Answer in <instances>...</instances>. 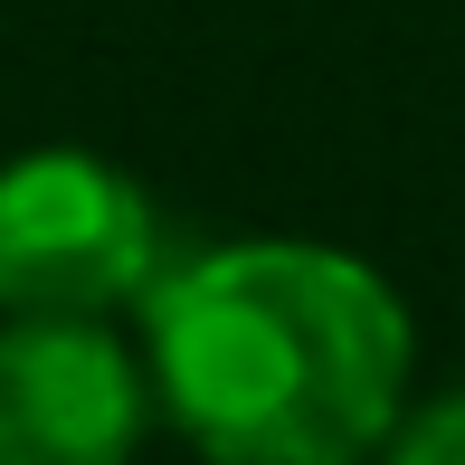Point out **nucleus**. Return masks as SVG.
Listing matches in <instances>:
<instances>
[{"mask_svg": "<svg viewBox=\"0 0 465 465\" xmlns=\"http://www.w3.org/2000/svg\"><path fill=\"white\" fill-rule=\"evenodd\" d=\"M143 371L209 465H371L418 380L409 294L323 238H228L143 294Z\"/></svg>", "mask_w": 465, "mask_h": 465, "instance_id": "nucleus-1", "label": "nucleus"}, {"mask_svg": "<svg viewBox=\"0 0 465 465\" xmlns=\"http://www.w3.org/2000/svg\"><path fill=\"white\" fill-rule=\"evenodd\" d=\"M162 276V209L124 162L38 143L0 162V313H124Z\"/></svg>", "mask_w": 465, "mask_h": 465, "instance_id": "nucleus-2", "label": "nucleus"}, {"mask_svg": "<svg viewBox=\"0 0 465 465\" xmlns=\"http://www.w3.org/2000/svg\"><path fill=\"white\" fill-rule=\"evenodd\" d=\"M153 409V371L104 313L0 323V465H134Z\"/></svg>", "mask_w": 465, "mask_h": 465, "instance_id": "nucleus-3", "label": "nucleus"}, {"mask_svg": "<svg viewBox=\"0 0 465 465\" xmlns=\"http://www.w3.org/2000/svg\"><path fill=\"white\" fill-rule=\"evenodd\" d=\"M371 465H465V380L437 399H409L390 428V447H380Z\"/></svg>", "mask_w": 465, "mask_h": 465, "instance_id": "nucleus-4", "label": "nucleus"}]
</instances>
